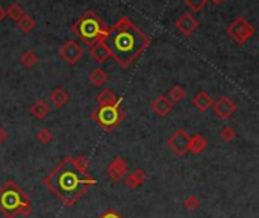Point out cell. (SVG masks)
<instances>
[{
  "mask_svg": "<svg viewBox=\"0 0 259 218\" xmlns=\"http://www.w3.org/2000/svg\"><path fill=\"white\" fill-rule=\"evenodd\" d=\"M212 98L209 97L208 93L205 91H200V93H197L194 97H193V106L195 109H198L200 112H206L208 109L212 108Z\"/></svg>",
  "mask_w": 259,
  "mask_h": 218,
  "instance_id": "9a60e30c",
  "label": "cell"
},
{
  "mask_svg": "<svg viewBox=\"0 0 259 218\" xmlns=\"http://www.w3.org/2000/svg\"><path fill=\"white\" fill-rule=\"evenodd\" d=\"M36 141L38 143H41V144H50L53 141V132L47 127H43V129H39L36 132Z\"/></svg>",
  "mask_w": 259,
  "mask_h": 218,
  "instance_id": "cb8c5ba5",
  "label": "cell"
},
{
  "mask_svg": "<svg viewBox=\"0 0 259 218\" xmlns=\"http://www.w3.org/2000/svg\"><path fill=\"white\" fill-rule=\"evenodd\" d=\"M120 98L118 102L114 105H106V106H98L97 109L93 111V120L103 127L105 130H112L114 127H117L120 125V122L123 120V111L120 108Z\"/></svg>",
  "mask_w": 259,
  "mask_h": 218,
  "instance_id": "5b68a950",
  "label": "cell"
},
{
  "mask_svg": "<svg viewBox=\"0 0 259 218\" xmlns=\"http://www.w3.org/2000/svg\"><path fill=\"white\" fill-rule=\"evenodd\" d=\"M211 2H212L214 5H222V3L226 2V0H211Z\"/></svg>",
  "mask_w": 259,
  "mask_h": 218,
  "instance_id": "1f68e13d",
  "label": "cell"
},
{
  "mask_svg": "<svg viewBox=\"0 0 259 218\" xmlns=\"http://www.w3.org/2000/svg\"><path fill=\"white\" fill-rule=\"evenodd\" d=\"M18 28H20V31L22 32H25V33H29V32H32L33 29H35V26H36V23H35V20L32 18V17H29V15H23L22 18L18 20Z\"/></svg>",
  "mask_w": 259,
  "mask_h": 218,
  "instance_id": "603a6c76",
  "label": "cell"
},
{
  "mask_svg": "<svg viewBox=\"0 0 259 218\" xmlns=\"http://www.w3.org/2000/svg\"><path fill=\"white\" fill-rule=\"evenodd\" d=\"M208 146V141L206 138L200 133H195L193 136H190V147H188V152L194 153V155H200Z\"/></svg>",
  "mask_w": 259,
  "mask_h": 218,
  "instance_id": "ac0fdd59",
  "label": "cell"
},
{
  "mask_svg": "<svg viewBox=\"0 0 259 218\" xmlns=\"http://www.w3.org/2000/svg\"><path fill=\"white\" fill-rule=\"evenodd\" d=\"M174 25H176L177 31L181 33H184V35H193L197 31V28H198V22L194 18V15L190 14V12L182 14L181 17L176 20Z\"/></svg>",
  "mask_w": 259,
  "mask_h": 218,
  "instance_id": "8fae6325",
  "label": "cell"
},
{
  "mask_svg": "<svg viewBox=\"0 0 259 218\" xmlns=\"http://www.w3.org/2000/svg\"><path fill=\"white\" fill-rule=\"evenodd\" d=\"M100 218H122V217H120V214H118L117 211H114L112 208H109V209H106V211L100 215Z\"/></svg>",
  "mask_w": 259,
  "mask_h": 218,
  "instance_id": "f546056e",
  "label": "cell"
},
{
  "mask_svg": "<svg viewBox=\"0 0 259 218\" xmlns=\"http://www.w3.org/2000/svg\"><path fill=\"white\" fill-rule=\"evenodd\" d=\"M208 0H185V5L193 11V12H200L205 5H206Z\"/></svg>",
  "mask_w": 259,
  "mask_h": 218,
  "instance_id": "4316f807",
  "label": "cell"
},
{
  "mask_svg": "<svg viewBox=\"0 0 259 218\" xmlns=\"http://www.w3.org/2000/svg\"><path fill=\"white\" fill-rule=\"evenodd\" d=\"M49 189L61 200L65 206L74 205L85 191L97 185V179L87 174L79 173L71 161V156H67L59 162L44 179Z\"/></svg>",
  "mask_w": 259,
  "mask_h": 218,
  "instance_id": "6da1fadb",
  "label": "cell"
},
{
  "mask_svg": "<svg viewBox=\"0 0 259 218\" xmlns=\"http://www.w3.org/2000/svg\"><path fill=\"white\" fill-rule=\"evenodd\" d=\"M146 181V173H144V170H141V168H136V170H133L130 174H128L126 177H125V187L126 188H129V189H135V188H138L139 185H143V182Z\"/></svg>",
  "mask_w": 259,
  "mask_h": 218,
  "instance_id": "5bb4252c",
  "label": "cell"
},
{
  "mask_svg": "<svg viewBox=\"0 0 259 218\" xmlns=\"http://www.w3.org/2000/svg\"><path fill=\"white\" fill-rule=\"evenodd\" d=\"M73 31L79 35V38L85 41L87 44L93 46L97 41H103V38L106 35V29H103L102 22L98 20V17L93 12L88 11L73 28Z\"/></svg>",
  "mask_w": 259,
  "mask_h": 218,
  "instance_id": "277c9868",
  "label": "cell"
},
{
  "mask_svg": "<svg viewBox=\"0 0 259 218\" xmlns=\"http://www.w3.org/2000/svg\"><path fill=\"white\" fill-rule=\"evenodd\" d=\"M150 106H152L153 112L159 117H167L173 109V103L167 95H158L152 102Z\"/></svg>",
  "mask_w": 259,
  "mask_h": 218,
  "instance_id": "7c38bea8",
  "label": "cell"
},
{
  "mask_svg": "<svg viewBox=\"0 0 259 218\" xmlns=\"http://www.w3.org/2000/svg\"><path fill=\"white\" fill-rule=\"evenodd\" d=\"M5 18V11H3V8L0 6V22H2V20Z\"/></svg>",
  "mask_w": 259,
  "mask_h": 218,
  "instance_id": "d6a6232c",
  "label": "cell"
},
{
  "mask_svg": "<svg viewBox=\"0 0 259 218\" xmlns=\"http://www.w3.org/2000/svg\"><path fill=\"white\" fill-rule=\"evenodd\" d=\"M20 62H22L26 68H33L38 64V56L33 50H28L20 56Z\"/></svg>",
  "mask_w": 259,
  "mask_h": 218,
  "instance_id": "7402d4cb",
  "label": "cell"
},
{
  "mask_svg": "<svg viewBox=\"0 0 259 218\" xmlns=\"http://www.w3.org/2000/svg\"><path fill=\"white\" fill-rule=\"evenodd\" d=\"M106 81H108V74H106V71L102 70V68H96V70H93V73L90 74V82H91L94 87H102V85L106 84Z\"/></svg>",
  "mask_w": 259,
  "mask_h": 218,
  "instance_id": "ffe728a7",
  "label": "cell"
},
{
  "mask_svg": "<svg viewBox=\"0 0 259 218\" xmlns=\"http://www.w3.org/2000/svg\"><path fill=\"white\" fill-rule=\"evenodd\" d=\"M49 100L52 102L53 106L56 108H63L68 102V93L63 87H56L55 90L50 91L49 94Z\"/></svg>",
  "mask_w": 259,
  "mask_h": 218,
  "instance_id": "2e32d148",
  "label": "cell"
},
{
  "mask_svg": "<svg viewBox=\"0 0 259 218\" xmlns=\"http://www.w3.org/2000/svg\"><path fill=\"white\" fill-rule=\"evenodd\" d=\"M5 15H8L9 18H12L14 22H18V20L25 15V11H23V8L20 6L18 3H12V5L5 11Z\"/></svg>",
  "mask_w": 259,
  "mask_h": 218,
  "instance_id": "d4e9b609",
  "label": "cell"
},
{
  "mask_svg": "<svg viewBox=\"0 0 259 218\" xmlns=\"http://www.w3.org/2000/svg\"><path fill=\"white\" fill-rule=\"evenodd\" d=\"M6 138H8V133H6L5 127L0 125V144H3L6 141Z\"/></svg>",
  "mask_w": 259,
  "mask_h": 218,
  "instance_id": "4dcf8cb0",
  "label": "cell"
},
{
  "mask_svg": "<svg viewBox=\"0 0 259 218\" xmlns=\"http://www.w3.org/2000/svg\"><path fill=\"white\" fill-rule=\"evenodd\" d=\"M103 43L118 64L122 67H129L146 50L149 39L130 20L122 18L106 32Z\"/></svg>",
  "mask_w": 259,
  "mask_h": 218,
  "instance_id": "7a4b0ae2",
  "label": "cell"
},
{
  "mask_svg": "<svg viewBox=\"0 0 259 218\" xmlns=\"http://www.w3.org/2000/svg\"><path fill=\"white\" fill-rule=\"evenodd\" d=\"M96 100H97L98 106H106V105H114V103H117L118 98H117V95H115V93H114L112 90L105 88V90H102L100 93H98V94L96 95Z\"/></svg>",
  "mask_w": 259,
  "mask_h": 218,
  "instance_id": "d6986e66",
  "label": "cell"
},
{
  "mask_svg": "<svg viewBox=\"0 0 259 218\" xmlns=\"http://www.w3.org/2000/svg\"><path fill=\"white\" fill-rule=\"evenodd\" d=\"M212 109H214V112L218 118L226 120V118H229L236 111V105L230 100L229 97L222 95V97L217 98V102L212 103Z\"/></svg>",
  "mask_w": 259,
  "mask_h": 218,
  "instance_id": "30bf717a",
  "label": "cell"
},
{
  "mask_svg": "<svg viewBox=\"0 0 259 218\" xmlns=\"http://www.w3.org/2000/svg\"><path fill=\"white\" fill-rule=\"evenodd\" d=\"M106 173H108L109 179L114 184L120 182L123 177L126 176V173H128V162L123 159V157L117 156V157H114V159L109 162V165L106 168Z\"/></svg>",
  "mask_w": 259,
  "mask_h": 218,
  "instance_id": "9c48e42d",
  "label": "cell"
},
{
  "mask_svg": "<svg viewBox=\"0 0 259 218\" xmlns=\"http://www.w3.org/2000/svg\"><path fill=\"white\" fill-rule=\"evenodd\" d=\"M29 112H31L35 118H38V120H43V118H46L47 114L50 112V106L47 105L46 100H43V98H39V100H36V102H33V103L31 105Z\"/></svg>",
  "mask_w": 259,
  "mask_h": 218,
  "instance_id": "e0dca14e",
  "label": "cell"
},
{
  "mask_svg": "<svg viewBox=\"0 0 259 218\" xmlns=\"http://www.w3.org/2000/svg\"><path fill=\"white\" fill-rule=\"evenodd\" d=\"M184 205H185V208H187V209L194 211V209H197L198 206H200V200H198L194 194H190V195L187 197V199H185Z\"/></svg>",
  "mask_w": 259,
  "mask_h": 218,
  "instance_id": "f1b7e54d",
  "label": "cell"
},
{
  "mask_svg": "<svg viewBox=\"0 0 259 218\" xmlns=\"http://www.w3.org/2000/svg\"><path fill=\"white\" fill-rule=\"evenodd\" d=\"M227 35L233 43L243 46L255 35V28L244 17H236L227 26Z\"/></svg>",
  "mask_w": 259,
  "mask_h": 218,
  "instance_id": "8992f818",
  "label": "cell"
},
{
  "mask_svg": "<svg viewBox=\"0 0 259 218\" xmlns=\"http://www.w3.org/2000/svg\"><path fill=\"white\" fill-rule=\"evenodd\" d=\"M71 161H73V165H74V168H76L79 173L87 174V168H88V159H87L85 156H76V157H71Z\"/></svg>",
  "mask_w": 259,
  "mask_h": 218,
  "instance_id": "484cf974",
  "label": "cell"
},
{
  "mask_svg": "<svg viewBox=\"0 0 259 218\" xmlns=\"http://www.w3.org/2000/svg\"><path fill=\"white\" fill-rule=\"evenodd\" d=\"M167 97L170 98L173 105H174V103H181V102L184 100V98H185V90H184V87H181V85L171 87Z\"/></svg>",
  "mask_w": 259,
  "mask_h": 218,
  "instance_id": "44dd1931",
  "label": "cell"
},
{
  "mask_svg": "<svg viewBox=\"0 0 259 218\" xmlns=\"http://www.w3.org/2000/svg\"><path fill=\"white\" fill-rule=\"evenodd\" d=\"M90 55L97 64H103L108 61V58H111V53L103 41H97L93 46H90Z\"/></svg>",
  "mask_w": 259,
  "mask_h": 218,
  "instance_id": "4fadbf2b",
  "label": "cell"
},
{
  "mask_svg": "<svg viewBox=\"0 0 259 218\" xmlns=\"http://www.w3.org/2000/svg\"><path fill=\"white\" fill-rule=\"evenodd\" d=\"M0 212L8 218L32 214L31 199L14 181H6L0 188Z\"/></svg>",
  "mask_w": 259,
  "mask_h": 218,
  "instance_id": "3957f363",
  "label": "cell"
},
{
  "mask_svg": "<svg viewBox=\"0 0 259 218\" xmlns=\"http://www.w3.org/2000/svg\"><path fill=\"white\" fill-rule=\"evenodd\" d=\"M59 56H61L63 61H65V64L76 65L84 56V47L81 43L74 41V39H70V41L64 43L61 49H59Z\"/></svg>",
  "mask_w": 259,
  "mask_h": 218,
  "instance_id": "52a82bcc",
  "label": "cell"
},
{
  "mask_svg": "<svg viewBox=\"0 0 259 218\" xmlns=\"http://www.w3.org/2000/svg\"><path fill=\"white\" fill-rule=\"evenodd\" d=\"M167 146L174 155L185 156L188 153V147H190V135L184 129H177L167 140Z\"/></svg>",
  "mask_w": 259,
  "mask_h": 218,
  "instance_id": "ba28073f",
  "label": "cell"
},
{
  "mask_svg": "<svg viewBox=\"0 0 259 218\" xmlns=\"http://www.w3.org/2000/svg\"><path fill=\"white\" fill-rule=\"evenodd\" d=\"M220 138L225 141V143H232L235 138H236V132L230 127V126H225L222 129V133H220Z\"/></svg>",
  "mask_w": 259,
  "mask_h": 218,
  "instance_id": "83f0119b",
  "label": "cell"
}]
</instances>
